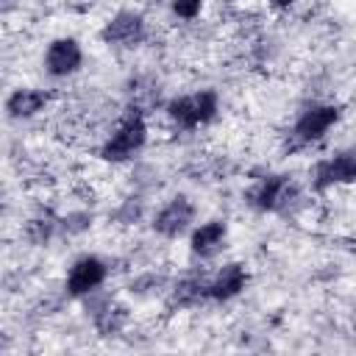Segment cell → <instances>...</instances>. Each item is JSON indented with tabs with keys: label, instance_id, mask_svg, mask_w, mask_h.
Here are the masks:
<instances>
[{
	"label": "cell",
	"instance_id": "277c9868",
	"mask_svg": "<svg viewBox=\"0 0 356 356\" xmlns=\"http://www.w3.org/2000/svg\"><path fill=\"white\" fill-rule=\"evenodd\" d=\"M337 117H339V111H337L334 106L312 108V111H306V114L298 120V136H300V139H306V142L320 139V136H323V134L337 122Z\"/></svg>",
	"mask_w": 356,
	"mask_h": 356
},
{
	"label": "cell",
	"instance_id": "6da1fadb",
	"mask_svg": "<svg viewBox=\"0 0 356 356\" xmlns=\"http://www.w3.org/2000/svg\"><path fill=\"white\" fill-rule=\"evenodd\" d=\"M217 111V97L214 92H197V95H189V97H178L170 103V117L186 128L192 125H200L206 120H211Z\"/></svg>",
	"mask_w": 356,
	"mask_h": 356
},
{
	"label": "cell",
	"instance_id": "8992f818",
	"mask_svg": "<svg viewBox=\"0 0 356 356\" xmlns=\"http://www.w3.org/2000/svg\"><path fill=\"white\" fill-rule=\"evenodd\" d=\"M106 42H117V44H134L142 39V19L136 14H117L106 31H103Z\"/></svg>",
	"mask_w": 356,
	"mask_h": 356
},
{
	"label": "cell",
	"instance_id": "9c48e42d",
	"mask_svg": "<svg viewBox=\"0 0 356 356\" xmlns=\"http://www.w3.org/2000/svg\"><path fill=\"white\" fill-rule=\"evenodd\" d=\"M245 267L242 264H228V267H222V273L214 278V284L209 286V292L214 295V298H231V295H236L242 286H245Z\"/></svg>",
	"mask_w": 356,
	"mask_h": 356
},
{
	"label": "cell",
	"instance_id": "5bb4252c",
	"mask_svg": "<svg viewBox=\"0 0 356 356\" xmlns=\"http://www.w3.org/2000/svg\"><path fill=\"white\" fill-rule=\"evenodd\" d=\"M275 6H289V3H295V0H273Z\"/></svg>",
	"mask_w": 356,
	"mask_h": 356
},
{
	"label": "cell",
	"instance_id": "5b68a950",
	"mask_svg": "<svg viewBox=\"0 0 356 356\" xmlns=\"http://www.w3.org/2000/svg\"><path fill=\"white\" fill-rule=\"evenodd\" d=\"M81 64V47L72 39H58L50 44L47 50V70L53 75H67L72 70H78Z\"/></svg>",
	"mask_w": 356,
	"mask_h": 356
},
{
	"label": "cell",
	"instance_id": "30bf717a",
	"mask_svg": "<svg viewBox=\"0 0 356 356\" xmlns=\"http://www.w3.org/2000/svg\"><path fill=\"white\" fill-rule=\"evenodd\" d=\"M225 239V225L222 222H206L192 234V250L195 253H214Z\"/></svg>",
	"mask_w": 356,
	"mask_h": 356
},
{
	"label": "cell",
	"instance_id": "4fadbf2b",
	"mask_svg": "<svg viewBox=\"0 0 356 356\" xmlns=\"http://www.w3.org/2000/svg\"><path fill=\"white\" fill-rule=\"evenodd\" d=\"M200 3H203V0H175V3H172V8H175V14H178V17L192 19V17L200 11Z\"/></svg>",
	"mask_w": 356,
	"mask_h": 356
},
{
	"label": "cell",
	"instance_id": "7a4b0ae2",
	"mask_svg": "<svg viewBox=\"0 0 356 356\" xmlns=\"http://www.w3.org/2000/svg\"><path fill=\"white\" fill-rule=\"evenodd\" d=\"M142 142H145V122H142V117L134 114V117L125 120V122L120 125V131L106 142L103 159H108V161H122V159H128L134 150H139Z\"/></svg>",
	"mask_w": 356,
	"mask_h": 356
},
{
	"label": "cell",
	"instance_id": "3957f363",
	"mask_svg": "<svg viewBox=\"0 0 356 356\" xmlns=\"http://www.w3.org/2000/svg\"><path fill=\"white\" fill-rule=\"evenodd\" d=\"M106 275V267L97 261V259H81L75 261V267L70 270V278H67V286L72 295H83L89 289H95Z\"/></svg>",
	"mask_w": 356,
	"mask_h": 356
},
{
	"label": "cell",
	"instance_id": "ba28073f",
	"mask_svg": "<svg viewBox=\"0 0 356 356\" xmlns=\"http://www.w3.org/2000/svg\"><path fill=\"white\" fill-rule=\"evenodd\" d=\"M353 175H356L353 156H337V159L323 161L317 167V186H328V184H339V181H353Z\"/></svg>",
	"mask_w": 356,
	"mask_h": 356
},
{
	"label": "cell",
	"instance_id": "7c38bea8",
	"mask_svg": "<svg viewBox=\"0 0 356 356\" xmlns=\"http://www.w3.org/2000/svg\"><path fill=\"white\" fill-rule=\"evenodd\" d=\"M284 189H286L284 178H267V181L259 186V192H256V206H261V209H273V206L281 200Z\"/></svg>",
	"mask_w": 356,
	"mask_h": 356
},
{
	"label": "cell",
	"instance_id": "8fae6325",
	"mask_svg": "<svg viewBox=\"0 0 356 356\" xmlns=\"http://www.w3.org/2000/svg\"><path fill=\"white\" fill-rule=\"evenodd\" d=\"M44 103H47L44 92H36V89H19V92H14V95L8 97V111H11L14 117H31V114H36Z\"/></svg>",
	"mask_w": 356,
	"mask_h": 356
},
{
	"label": "cell",
	"instance_id": "52a82bcc",
	"mask_svg": "<svg viewBox=\"0 0 356 356\" xmlns=\"http://www.w3.org/2000/svg\"><path fill=\"white\" fill-rule=\"evenodd\" d=\"M189 220H192V206H189L184 197H175V200L159 214L156 228H159L161 234H167V236H175V234H181V231L186 228Z\"/></svg>",
	"mask_w": 356,
	"mask_h": 356
}]
</instances>
